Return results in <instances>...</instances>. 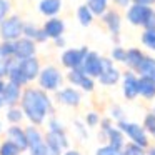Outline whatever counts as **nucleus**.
I'll use <instances>...</instances> for the list:
<instances>
[{
  "label": "nucleus",
  "mask_w": 155,
  "mask_h": 155,
  "mask_svg": "<svg viewBox=\"0 0 155 155\" xmlns=\"http://www.w3.org/2000/svg\"><path fill=\"white\" fill-rule=\"evenodd\" d=\"M108 117L112 118L114 122H118L122 118H125V112L120 105H112L110 107V112H108Z\"/></svg>",
  "instance_id": "37"
},
{
  "label": "nucleus",
  "mask_w": 155,
  "mask_h": 155,
  "mask_svg": "<svg viewBox=\"0 0 155 155\" xmlns=\"http://www.w3.org/2000/svg\"><path fill=\"white\" fill-rule=\"evenodd\" d=\"M124 153L125 155H147V148L140 147L137 143H132V142H127L124 147Z\"/></svg>",
  "instance_id": "31"
},
{
  "label": "nucleus",
  "mask_w": 155,
  "mask_h": 155,
  "mask_svg": "<svg viewBox=\"0 0 155 155\" xmlns=\"http://www.w3.org/2000/svg\"><path fill=\"white\" fill-rule=\"evenodd\" d=\"M135 74H137L138 77H150V78H155V58L145 55L143 60L140 62V65H138L137 70H135Z\"/></svg>",
  "instance_id": "23"
},
{
  "label": "nucleus",
  "mask_w": 155,
  "mask_h": 155,
  "mask_svg": "<svg viewBox=\"0 0 155 155\" xmlns=\"http://www.w3.org/2000/svg\"><path fill=\"white\" fill-rule=\"evenodd\" d=\"M122 95L125 100L132 102L138 97V75L134 70H127L122 74Z\"/></svg>",
  "instance_id": "9"
},
{
  "label": "nucleus",
  "mask_w": 155,
  "mask_h": 155,
  "mask_svg": "<svg viewBox=\"0 0 155 155\" xmlns=\"http://www.w3.org/2000/svg\"><path fill=\"white\" fill-rule=\"evenodd\" d=\"M100 17H102V22L105 24V27H107V30L112 34V37L118 38V35L122 32V15L117 10L107 8Z\"/></svg>",
  "instance_id": "12"
},
{
  "label": "nucleus",
  "mask_w": 155,
  "mask_h": 155,
  "mask_svg": "<svg viewBox=\"0 0 155 155\" xmlns=\"http://www.w3.org/2000/svg\"><path fill=\"white\" fill-rule=\"evenodd\" d=\"M10 10H12L10 0H0V22L10 15Z\"/></svg>",
  "instance_id": "38"
},
{
  "label": "nucleus",
  "mask_w": 155,
  "mask_h": 155,
  "mask_svg": "<svg viewBox=\"0 0 155 155\" xmlns=\"http://www.w3.org/2000/svg\"><path fill=\"white\" fill-rule=\"evenodd\" d=\"M117 127L124 132L125 138L132 142V143H137L143 148L150 147V137H148L147 130L142 127L140 124H135V122H128L127 118H122L117 122Z\"/></svg>",
  "instance_id": "3"
},
{
  "label": "nucleus",
  "mask_w": 155,
  "mask_h": 155,
  "mask_svg": "<svg viewBox=\"0 0 155 155\" xmlns=\"http://www.w3.org/2000/svg\"><path fill=\"white\" fill-rule=\"evenodd\" d=\"M4 87H5V80L0 78V95H2V92H4Z\"/></svg>",
  "instance_id": "45"
},
{
  "label": "nucleus",
  "mask_w": 155,
  "mask_h": 155,
  "mask_svg": "<svg viewBox=\"0 0 155 155\" xmlns=\"http://www.w3.org/2000/svg\"><path fill=\"white\" fill-rule=\"evenodd\" d=\"M0 58H2V55H0Z\"/></svg>",
  "instance_id": "51"
},
{
  "label": "nucleus",
  "mask_w": 155,
  "mask_h": 155,
  "mask_svg": "<svg viewBox=\"0 0 155 155\" xmlns=\"http://www.w3.org/2000/svg\"><path fill=\"white\" fill-rule=\"evenodd\" d=\"M22 90H24V87H20V85L14 84V82H5V87H4V92H2V102H4V105H7V107H14V105H18V102H20V97H22Z\"/></svg>",
  "instance_id": "14"
},
{
  "label": "nucleus",
  "mask_w": 155,
  "mask_h": 155,
  "mask_svg": "<svg viewBox=\"0 0 155 155\" xmlns=\"http://www.w3.org/2000/svg\"><path fill=\"white\" fill-rule=\"evenodd\" d=\"M20 105L22 112H24L25 118L30 122L32 125L40 127L48 115H54L55 108H54V102H52L48 92L42 90L40 87H25L22 90V97H20Z\"/></svg>",
  "instance_id": "1"
},
{
  "label": "nucleus",
  "mask_w": 155,
  "mask_h": 155,
  "mask_svg": "<svg viewBox=\"0 0 155 155\" xmlns=\"http://www.w3.org/2000/svg\"><path fill=\"white\" fill-rule=\"evenodd\" d=\"M35 55H37V44L32 38L20 37L14 40V58L24 60V58L35 57Z\"/></svg>",
  "instance_id": "10"
},
{
  "label": "nucleus",
  "mask_w": 155,
  "mask_h": 155,
  "mask_svg": "<svg viewBox=\"0 0 155 155\" xmlns=\"http://www.w3.org/2000/svg\"><path fill=\"white\" fill-rule=\"evenodd\" d=\"M5 118H7V122L10 125H14V124H20V122L25 118V115H24V112H22L20 105H14V107H8L7 108Z\"/></svg>",
  "instance_id": "25"
},
{
  "label": "nucleus",
  "mask_w": 155,
  "mask_h": 155,
  "mask_svg": "<svg viewBox=\"0 0 155 155\" xmlns=\"http://www.w3.org/2000/svg\"><path fill=\"white\" fill-rule=\"evenodd\" d=\"M152 7H147V5H140V4H135V2H132L130 5L127 7V14H125V17H127L128 24L134 25V27H142L145 22V18H147V15L150 14Z\"/></svg>",
  "instance_id": "11"
},
{
  "label": "nucleus",
  "mask_w": 155,
  "mask_h": 155,
  "mask_svg": "<svg viewBox=\"0 0 155 155\" xmlns=\"http://www.w3.org/2000/svg\"><path fill=\"white\" fill-rule=\"evenodd\" d=\"M94 18H95L94 12H92L85 4L77 8V20L82 27H90V25L94 24Z\"/></svg>",
  "instance_id": "24"
},
{
  "label": "nucleus",
  "mask_w": 155,
  "mask_h": 155,
  "mask_svg": "<svg viewBox=\"0 0 155 155\" xmlns=\"http://www.w3.org/2000/svg\"><path fill=\"white\" fill-rule=\"evenodd\" d=\"M62 0H38V12L44 17H57L62 12Z\"/></svg>",
  "instance_id": "19"
},
{
  "label": "nucleus",
  "mask_w": 155,
  "mask_h": 155,
  "mask_svg": "<svg viewBox=\"0 0 155 155\" xmlns=\"http://www.w3.org/2000/svg\"><path fill=\"white\" fill-rule=\"evenodd\" d=\"M18 67H20L22 74H24V77L27 78V82L30 84V82L37 80L38 77V72H40V60H38L37 57H28V58H24V60H18Z\"/></svg>",
  "instance_id": "15"
},
{
  "label": "nucleus",
  "mask_w": 155,
  "mask_h": 155,
  "mask_svg": "<svg viewBox=\"0 0 155 155\" xmlns=\"http://www.w3.org/2000/svg\"><path fill=\"white\" fill-rule=\"evenodd\" d=\"M22 37H27V38H32L35 44H44L47 42V35H45L44 28L42 27H37L35 24L32 22H24V30H22Z\"/></svg>",
  "instance_id": "18"
},
{
  "label": "nucleus",
  "mask_w": 155,
  "mask_h": 155,
  "mask_svg": "<svg viewBox=\"0 0 155 155\" xmlns=\"http://www.w3.org/2000/svg\"><path fill=\"white\" fill-rule=\"evenodd\" d=\"M87 74H84V70L82 68H72V70H68V74H67V82L72 85V87H78L80 85V82H82V78L85 77Z\"/></svg>",
  "instance_id": "28"
},
{
  "label": "nucleus",
  "mask_w": 155,
  "mask_h": 155,
  "mask_svg": "<svg viewBox=\"0 0 155 155\" xmlns=\"http://www.w3.org/2000/svg\"><path fill=\"white\" fill-rule=\"evenodd\" d=\"M22 30H24V20L20 15H8L7 18L0 22V38L2 40H17L22 37Z\"/></svg>",
  "instance_id": "4"
},
{
  "label": "nucleus",
  "mask_w": 155,
  "mask_h": 155,
  "mask_svg": "<svg viewBox=\"0 0 155 155\" xmlns=\"http://www.w3.org/2000/svg\"><path fill=\"white\" fill-rule=\"evenodd\" d=\"M0 55H2L4 60L14 57V42H8V40L0 42Z\"/></svg>",
  "instance_id": "32"
},
{
  "label": "nucleus",
  "mask_w": 155,
  "mask_h": 155,
  "mask_svg": "<svg viewBox=\"0 0 155 155\" xmlns=\"http://www.w3.org/2000/svg\"><path fill=\"white\" fill-rule=\"evenodd\" d=\"M114 4L117 5V7H120V8H127L128 5L132 4V0H114Z\"/></svg>",
  "instance_id": "40"
},
{
  "label": "nucleus",
  "mask_w": 155,
  "mask_h": 155,
  "mask_svg": "<svg viewBox=\"0 0 155 155\" xmlns=\"http://www.w3.org/2000/svg\"><path fill=\"white\" fill-rule=\"evenodd\" d=\"M100 114L98 112H95V110H92V112H87V115H85V118H84V124L87 125L88 128H94V127H98V124H100Z\"/></svg>",
  "instance_id": "33"
},
{
  "label": "nucleus",
  "mask_w": 155,
  "mask_h": 155,
  "mask_svg": "<svg viewBox=\"0 0 155 155\" xmlns=\"http://www.w3.org/2000/svg\"><path fill=\"white\" fill-rule=\"evenodd\" d=\"M138 97L145 100L155 98V78L150 77H138Z\"/></svg>",
  "instance_id": "20"
},
{
  "label": "nucleus",
  "mask_w": 155,
  "mask_h": 155,
  "mask_svg": "<svg viewBox=\"0 0 155 155\" xmlns=\"http://www.w3.org/2000/svg\"><path fill=\"white\" fill-rule=\"evenodd\" d=\"M100 64H102V70H100V75L97 77L100 85H104V87L117 85L122 78V72L115 67V62L110 57H102Z\"/></svg>",
  "instance_id": "5"
},
{
  "label": "nucleus",
  "mask_w": 155,
  "mask_h": 155,
  "mask_svg": "<svg viewBox=\"0 0 155 155\" xmlns=\"http://www.w3.org/2000/svg\"><path fill=\"white\" fill-rule=\"evenodd\" d=\"M135 4H140V5H147V7H153L155 5V0H132Z\"/></svg>",
  "instance_id": "41"
},
{
  "label": "nucleus",
  "mask_w": 155,
  "mask_h": 155,
  "mask_svg": "<svg viewBox=\"0 0 155 155\" xmlns=\"http://www.w3.org/2000/svg\"><path fill=\"white\" fill-rule=\"evenodd\" d=\"M5 138L10 142H14L22 152L27 150V134H25V128L20 127V124H14L5 130Z\"/></svg>",
  "instance_id": "16"
},
{
  "label": "nucleus",
  "mask_w": 155,
  "mask_h": 155,
  "mask_svg": "<svg viewBox=\"0 0 155 155\" xmlns=\"http://www.w3.org/2000/svg\"><path fill=\"white\" fill-rule=\"evenodd\" d=\"M54 44H55V47H65V38H64V35L62 37H57V38H54Z\"/></svg>",
  "instance_id": "43"
},
{
  "label": "nucleus",
  "mask_w": 155,
  "mask_h": 155,
  "mask_svg": "<svg viewBox=\"0 0 155 155\" xmlns=\"http://www.w3.org/2000/svg\"><path fill=\"white\" fill-rule=\"evenodd\" d=\"M88 52V47H78V48H67L64 54L60 55V62L67 70L72 68H80L82 62H84L85 55Z\"/></svg>",
  "instance_id": "8"
},
{
  "label": "nucleus",
  "mask_w": 155,
  "mask_h": 155,
  "mask_svg": "<svg viewBox=\"0 0 155 155\" xmlns=\"http://www.w3.org/2000/svg\"><path fill=\"white\" fill-rule=\"evenodd\" d=\"M100 58L102 57L97 54V52L88 50L87 55H85V58H84V62H82V65H80V68L84 70V74H87L88 77L97 78L98 75H100V70H102Z\"/></svg>",
  "instance_id": "13"
},
{
  "label": "nucleus",
  "mask_w": 155,
  "mask_h": 155,
  "mask_svg": "<svg viewBox=\"0 0 155 155\" xmlns=\"http://www.w3.org/2000/svg\"><path fill=\"white\" fill-rule=\"evenodd\" d=\"M64 74L60 72V68H57L55 65H47V67L40 68L38 72V77H37V82H38V87L45 92H57L58 88L64 85Z\"/></svg>",
  "instance_id": "2"
},
{
  "label": "nucleus",
  "mask_w": 155,
  "mask_h": 155,
  "mask_svg": "<svg viewBox=\"0 0 155 155\" xmlns=\"http://www.w3.org/2000/svg\"><path fill=\"white\" fill-rule=\"evenodd\" d=\"M0 155H22V150L14 143V142L7 140L0 143Z\"/></svg>",
  "instance_id": "29"
},
{
  "label": "nucleus",
  "mask_w": 155,
  "mask_h": 155,
  "mask_svg": "<svg viewBox=\"0 0 155 155\" xmlns=\"http://www.w3.org/2000/svg\"><path fill=\"white\" fill-rule=\"evenodd\" d=\"M4 132V125H2V122H0V134Z\"/></svg>",
  "instance_id": "48"
},
{
  "label": "nucleus",
  "mask_w": 155,
  "mask_h": 155,
  "mask_svg": "<svg viewBox=\"0 0 155 155\" xmlns=\"http://www.w3.org/2000/svg\"><path fill=\"white\" fill-rule=\"evenodd\" d=\"M105 140L108 142V145L118 148V150H124L125 143H127V138H125L124 132H122L117 125H114L112 128L107 130V134H105Z\"/></svg>",
  "instance_id": "21"
},
{
  "label": "nucleus",
  "mask_w": 155,
  "mask_h": 155,
  "mask_svg": "<svg viewBox=\"0 0 155 155\" xmlns=\"http://www.w3.org/2000/svg\"><path fill=\"white\" fill-rule=\"evenodd\" d=\"M27 134V150L30 152V155H47V143H45V137L40 132V128L37 125H28L25 128Z\"/></svg>",
  "instance_id": "6"
},
{
  "label": "nucleus",
  "mask_w": 155,
  "mask_h": 155,
  "mask_svg": "<svg viewBox=\"0 0 155 155\" xmlns=\"http://www.w3.org/2000/svg\"><path fill=\"white\" fill-rule=\"evenodd\" d=\"M125 54H127V48H124L122 45H115L110 52V58L114 62H118V64H124L125 60Z\"/></svg>",
  "instance_id": "34"
},
{
  "label": "nucleus",
  "mask_w": 155,
  "mask_h": 155,
  "mask_svg": "<svg viewBox=\"0 0 155 155\" xmlns=\"http://www.w3.org/2000/svg\"><path fill=\"white\" fill-rule=\"evenodd\" d=\"M78 88H82L84 92H94L95 90V78L94 77H88V75H85L84 78H82L80 85H78Z\"/></svg>",
  "instance_id": "36"
},
{
  "label": "nucleus",
  "mask_w": 155,
  "mask_h": 155,
  "mask_svg": "<svg viewBox=\"0 0 155 155\" xmlns=\"http://www.w3.org/2000/svg\"><path fill=\"white\" fill-rule=\"evenodd\" d=\"M108 2H110V0H87L85 5L94 12L95 17H100V15L108 8Z\"/></svg>",
  "instance_id": "26"
},
{
  "label": "nucleus",
  "mask_w": 155,
  "mask_h": 155,
  "mask_svg": "<svg viewBox=\"0 0 155 155\" xmlns=\"http://www.w3.org/2000/svg\"><path fill=\"white\" fill-rule=\"evenodd\" d=\"M2 107H4V102H2V97H0V110H2Z\"/></svg>",
  "instance_id": "49"
},
{
  "label": "nucleus",
  "mask_w": 155,
  "mask_h": 155,
  "mask_svg": "<svg viewBox=\"0 0 155 155\" xmlns=\"http://www.w3.org/2000/svg\"><path fill=\"white\" fill-rule=\"evenodd\" d=\"M143 57H145V54L140 50V48H135V47H132V48H128L127 50V54H125V60H124V64L127 65V68L128 70H137V67L140 65V62L143 60Z\"/></svg>",
  "instance_id": "22"
},
{
  "label": "nucleus",
  "mask_w": 155,
  "mask_h": 155,
  "mask_svg": "<svg viewBox=\"0 0 155 155\" xmlns=\"http://www.w3.org/2000/svg\"><path fill=\"white\" fill-rule=\"evenodd\" d=\"M140 38H142V44H143L148 50L155 52V28H143Z\"/></svg>",
  "instance_id": "27"
},
{
  "label": "nucleus",
  "mask_w": 155,
  "mask_h": 155,
  "mask_svg": "<svg viewBox=\"0 0 155 155\" xmlns=\"http://www.w3.org/2000/svg\"><path fill=\"white\" fill-rule=\"evenodd\" d=\"M152 114L155 115V105H153V107H152Z\"/></svg>",
  "instance_id": "50"
},
{
  "label": "nucleus",
  "mask_w": 155,
  "mask_h": 155,
  "mask_svg": "<svg viewBox=\"0 0 155 155\" xmlns=\"http://www.w3.org/2000/svg\"><path fill=\"white\" fill-rule=\"evenodd\" d=\"M142 127L147 130L148 137L155 138V115L152 114V112H148V114L143 117V124H142Z\"/></svg>",
  "instance_id": "30"
},
{
  "label": "nucleus",
  "mask_w": 155,
  "mask_h": 155,
  "mask_svg": "<svg viewBox=\"0 0 155 155\" xmlns=\"http://www.w3.org/2000/svg\"><path fill=\"white\" fill-rule=\"evenodd\" d=\"M62 155H82V153L78 150H74V148H67V150H64Z\"/></svg>",
  "instance_id": "44"
},
{
  "label": "nucleus",
  "mask_w": 155,
  "mask_h": 155,
  "mask_svg": "<svg viewBox=\"0 0 155 155\" xmlns=\"http://www.w3.org/2000/svg\"><path fill=\"white\" fill-rule=\"evenodd\" d=\"M115 155H125V153H124V150H117V152H115Z\"/></svg>",
  "instance_id": "47"
},
{
  "label": "nucleus",
  "mask_w": 155,
  "mask_h": 155,
  "mask_svg": "<svg viewBox=\"0 0 155 155\" xmlns=\"http://www.w3.org/2000/svg\"><path fill=\"white\" fill-rule=\"evenodd\" d=\"M143 28H155V8H152L150 14L147 15V18H145L143 25H142Z\"/></svg>",
  "instance_id": "39"
},
{
  "label": "nucleus",
  "mask_w": 155,
  "mask_h": 155,
  "mask_svg": "<svg viewBox=\"0 0 155 155\" xmlns=\"http://www.w3.org/2000/svg\"><path fill=\"white\" fill-rule=\"evenodd\" d=\"M55 94V100L64 107H70V108H77L82 102V94L80 90H77L75 87H60Z\"/></svg>",
  "instance_id": "7"
},
{
  "label": "nucleus",
  "mask_w": 155,
  "mask_h": 155,
  "mask_svg": "<svg viewBox=\"0 0 155 155\" xmlns=\"http://www.w3.org/2000/svg\"><path fill=\"white\" fill-rule=\"evenodd\" d=\"M74 127H75V134H77L82 140H87L88 138V127L84 124V120H75Z\"/></svg>",
  "instance_id": "35"
},
{
  "label": "nucleus",
  "mask_w": 155,
  "mask_h": 155,
  "mask_svg": "<svg viewBox=\"0 0 155 155\" xmlns=\"http://www.w3.org/2000/svg\"><path fill=\"white\" fill-rule=\"evenodd\" d=\"M5 72H7L5 60H4V58H0V78H5Z\"/></svg>",
  "instance_id": "42"
},
{
  "label": "nucleus",
  "mask_w": 155,
  "mask_h": 155,
  "mask_svg": "<svg viewBox=\"0 0 155 155\" xmlns=\"http://www.w3.org/2000/svg\"><path fill=\"white\" fill-rule=\"evenodd\" d=\"M147 155H155V147H148L147 148Z\"/></svg>",
  "instance_id": "46"
},
{
  "label": "nucleus",
  "mask_w": 155,
  "mask_h": 155,
  "mask_svg": "<svg viewBox=\"0 0 155 155\" xmlns=\"http://www.w3.org/2000/svg\"><path fill=\"white\" fill-rule=\"evenodd\" d=\"M42 28H44L47 38L54 40V38L62 37V35H64L65 22L62 20V18H58V17H48L47 20H45V24H44V27H42Z\"/></svg>",
  "instance_id": "17"
}]
</instances>
